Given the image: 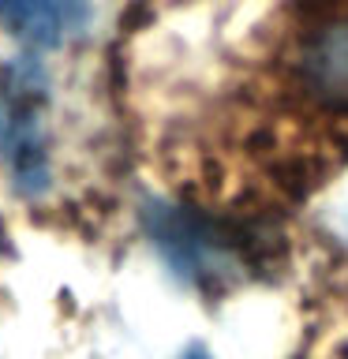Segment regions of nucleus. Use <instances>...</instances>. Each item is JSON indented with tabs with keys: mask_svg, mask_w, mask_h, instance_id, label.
<instances>
[{
	"mask_svg": "<svg viewBox=\"0 0 348 359\" xmlns=\"http://www.w3.org/2000/svg\"><path fill=\"white\" fill-rule=\"evenodd\" d=\"M285 83L319 120H348V0H307L288 38Z\"/></svg>",
	"mask_w": 348,
	"mask_h": 359,
	"instance_id": "obj_1",
	"label": "nucleus"
},
{
	"mask_svg": "<svg viewBox=\"0 0 348 359\" xmlns=\"http://www.w3.org/2000/svg\"><path fill=\"white\" fill-rule=\"evenodd\" d=\"M187 359H210V355H202V352H195V355H187Z\"/></svg>",
	"mask_w": 348,
	"mask_h": 359,
	"instance_id": "obj_3",
	"label": "nucleus"
},
{
	"mask_svg": "<svg viewBox=\"0 0 348 359\" xmlns=\"http://www.w3.org/2000/svg\"><path fill=\"white\" fill-rule=\"evenodd\" d=\"M0 15L34 45H60L90 19L86 0H0Z\"/></svg>",
	"mask_w": 348,
	"mask_h": 359,
	"instance_id": "obj_2",
	"label": "nucleus"
}]
</instances>
